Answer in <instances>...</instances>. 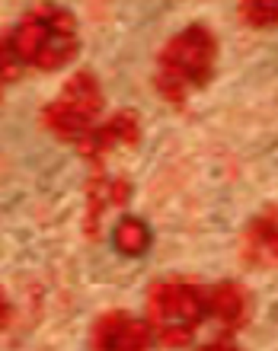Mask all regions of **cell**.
<instances>
[{
    "label": "cell",
    "instance_id": "9c48e42d",
    "mask_svg": "<svg viewBox=\"0 0 278 351\" xmlns=\"http://www.w3.org/2000/svg\"><path fill=\"white\" fill-rule=\"evenodd\" d=\"M131 195V182L125 179H106L102 173H96L90 179L86 189V233L96 230V221L102 217V211L109 204H125Z\"/></svg>",
    "mask_w": 278,
    "mask_h": 351
},
{
    "label": "cell",
    "instance_id": "6da1fadb",
    "mask_svg": "<svg viewBox=\"0 0 278 351\" xmlns=\"http://www.w3.org/2000/svg\"><path fill=\"white\" fill-rule=\"evenodd\" d=\"M218 64V38L208 26L195 23L170 38L157 55V71H154V86L167 102L179 106L202 90L214 77Z\"/></svg>",
    "mask_w": 278,
    "mask_h": 351
},
{
    "label": "cell",
    "instance_id": "4fadbf2b",
    "mask_svg": "<svg viewBox=\"0 0 278 351\" xmlns=\"http://www.w3.org/2000/svg\"><path fill=\"white\" fill-rule=\"evenodd\" d=\"M10 319H13V304H10V297L0 291V332L10 326Z\"/></svg>",
    "mask_w": 278,
    "mask_h": 351
},
{
    "label": "cell",
    "instance_id": "8fae6325",
    "mask_svg": "<svg viewBox=\"0 0 278 351\" xmlns=\"http://www.w3.org/2000/svg\"><path fill=\"white\" fill-rule=\"evenodd\" d=\"M240 19L253 29H272L278 26V3L275 0H256V3H240L237 7Z\"/></svg>",
    "mask_w": 278,
    "mask_h": 351
},
{
    "label": "cell",
    "instance_id": "52a82bcc",
    "mask_svg": "<svg viewBox=\"0 0 278 351\" xmlns=\"http://www.w3.org/2000/svg\"><path fill=\"white\" fill-rule=\"evenodd\" d=\"M243 262L253 268H278V208L256 214L240 240Z\"/></svg>",
    "mask_w": 278,
    "mask_h": 351
},
{
    "label": "cell",
    "instance_id": "ba28073f",
    "mask_svg": "<svg viewBox=\"0 0 278 351\" xmlns=\"http://www.w3.org/2000/svg\"><path fill=\"white\" fill-rule=\"evenodd\" d=\"M250 294L237 281H221V285L208 287V313L227 329H240L250 319Z\"/></svg>",
    "mask_w": 278,
    "mask_h": 351
},
{
    "label": "cell",
    "instance_id": "7a4b0ae2",
    "mask_svg": "<svg viewBox=\"0 0 278 351\" xmlns=\"http://www.w3.org/2000/svg\"><path fill=\"white\" fill-rule=\"evenodd\" d=\"M7 36L16 61L32 71H58V67L71 64L77 55L74 13L55 3L32 7Z\"/></svg>",
    "mask_w": 278,
    "mask_h": 351
},
{
    "label": "cell",
    "instance_id": "8992f818",
    "mask_svg": "<svg viewBox=\"0 0 278 351\" xmlns=\"http://www.w3.org/2000/svg\"><path fill=\"white\" fill-rule=\"evenodd\" d=\"M138 141H141V115L135 109H121L112 119L100 121L84 141H77V154L100 163L115 147H135Z\"/></svg>",
    "mask_w": 278,
    "mask_h": 351
},
{
    "label": "cell",
    "instance_id": "30bf717a",
    "mask_svg": "<svg viewBox=\"0 0 278 351\" xmlns=\"http://www.w3.org/2000/svg\"><path fill=\"white\" fill-rule=\"evenodd\" d=\"M112 243H115V250L125 252V256H141V252L150 246V230L138 217H121V221L115 223V230H112Z\"/></svg>",
    "mask_w": 278,
    "mask_h": 351
},
{
    "label": "cell",
    "instance_id": "5bb4252c",
    "mask_svg": "<svg viewBox=\"0 0 278 351\" xmlns=\"http://www.w3.org/2000/svg\"><path fill=\"white\" fill-rule=\"evenodd\" d=\"M202 351H243V348H237V345H231V342H211V345H205Z\"/></svg>",
    "mask_w": 278,
    "mask_h": 351
},
{
    "label": "cell",
    "instance_id": "277c9868",
    "mask_svg": "<svg viewBox=\"0 0 278 351\" xmlns=\"http://www.w3.org/2000/svg\"><path fill=\"white\" fill-rule=\"evenodd\" d=\"M102 115V86L90 71H77L67 80L58 96L42 109V125H45L58 141H84Z\"/></svg>",
    "mask_w": 278,
    "mask_h": 351
},
{
    "label": "cell",
    "instance_id": "7c38bea8",
    "mask_svg": "<svg viewBox=\"0 0 278 351\" xmlns=\"http://www.w3.org/2000/svg\"><path fill=\"white\" fill-rule=\"evenodd\" d=\"M19 74H23V64L16 61L13 48H10V36L3 32V36H0V102H3V93H7V86L13 84Z\"/></svg>",
    "mask_w": 278,
    "mask_h": 351
},
{
    "label": "cell",
    "instance_id": "5b68a950",
    "mask_svg": "<svg viewBox=\"0 0 278 351\" xmlns=\"http://www.w3.org/2000/svg\"><path fill=\"white\" fill-rule=\"evenodd\" d=\"M90 351H150V326L125 310H109L93 323Z\"/></svg>",
    "mask_w": 278,
    "mask_h": 351
},
{
    "label": "cell",
    "instance_id": "3957f363",
    "mask_svg": "<svg viewBox=\"0 0 278 351\" xmlns=\"http://www.w3.org/2000/svg\"><path fill=\"white\" fill-rule=\"evenodd\" d=\"M208 287L189 278H163L148 291V326L163 348H183L208 319Z\"/></svg>",
    "mask_w": 278,
    "mask_h": 351
}]
</instances>
